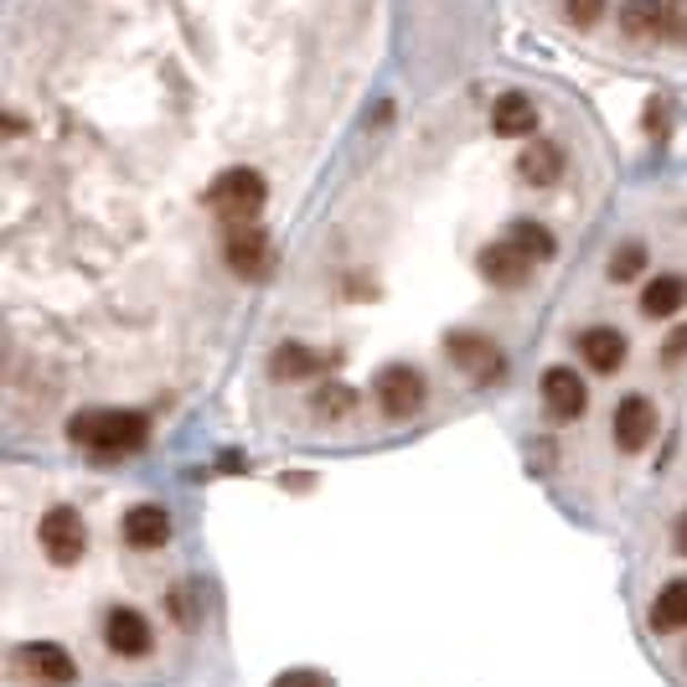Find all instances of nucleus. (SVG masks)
Wrapping results in <instances>:
<instances>
[{"mask_svg":"<svg viewBox=\"0 0 687 687\" xmlns=\"http://www.w3.org/2000/svg\"><path fill=\"white\" fill-rule=\"evenodd\" d=\"M564 11L574 27H595L599 11H605V0H564Z\"/></svg>","mask_w":687,"mask_h":687,"instance_id":"b1692460","label":"nucleus"},{"mask_svg":"<svg viewBox=\"0 0 687 687\" xmlns=\"http://www.w3.org/2000/svg\"><path fill=\"white\" fill-rule=\"evenodd\" d=\"M673 543H677V553H683V558H687V512H683V517H677V533H673Z\"/></svg>","mask_w":687,"mask_h":687,"instance_id":"bb28decb","label":"nucleus"},{"mask_svg":"<svg viewBox=\"0 0 687 687\" xmlns=\"http://www.w3.org/2000/svg\"><path fill=\"white\" fill-rule=\"evenodd\" d=\"M208 208L218 212V218H228L233 228L254 223L259 208H264V181H259V171H223V176L208 186Z\"/></svg>","mask_w":687,"mask_h":687,"instance_id":"f03ea898","label":"nucleus"},{"mask_svg":"<svg viewBox=\"0 0 687 687\" xmlns=\"http://www.w3.org/2000/svg\"><path fill=\"white\" fill-rule=\"evenodd\" d=\"M620 27H626V37H661L667 6H661V0H626V6H620Z\"/></svg>","mask_w":687,"mask_h":687,"instance_id":"6ab92c4d","label":"nucleus"},{"mask_svg":"<svg viewBox=\"0 0 687 687\" xmlns=\"http://www.w3.org/2000/svg\"><path fill=\"white\" fill-rule=\"evenodd\" d=\"M68 440L83 445L89 455H135L150 440V418L135 414V408H83V414L68 418Z\"/></svg>","mask_w":687,"mask_h":687,"instance_id":"f257e3e1","label":"nucleus"},{"mask_svg":"<svg viewBox=\"0 0 687 687\" xmlns=\"http://www.w3.org/2000/svg\"><path fill=\"white\" fill-rule=\"evenodd\" d=\"M274 687H336L331 673H315V667H290V673L274 677Z\"/></svg>","mask_w":687,"mask_h":687,"instance_id":"5701e85b","label":"nucleus"},{"mask_svg":"<svg viewBox=\"0 0 687 687\" xmlns=\"http://www.w3.org/2000/svg\"><path fill=\"white\" fill-rule=\"evenodd\" d=\"M641 270H646V249H641V243H626V249H615L610 280H636Z\"/></svg>","mask_w":687,"mask_h":687,"instance_id":"4be33fe9","label":"nucleus"},{"mask_svg":"<svg viewBox=\"0 0 687 687\" xmlns=\"http://www.w3.org/2000/svg\"><path fill=\"white\" fill-rule=\"evenodd\" d=\"M543 404H548L553 418H579L584 404H589V388L574 367H548L543 373Z\"/></svg>","mask_w":687,"mask_h":687,"instance_id":"9d476101","label":"nucleus"},{"mask_svg":"<svg viewBox=\"0 0 687 687\" xmlns=\"http://www.w3.org/2000/svg\"><path fill=\"white\" fill-rule=\"evenodd\" d=\"M37 538H42V553L52 558V564L68 568L89 553V523H83L73 507H52L42 517V527H37Z\"/></svg>","mask_w":687,"mask_h":687,"instance_id":"7ed1b4c3","label":"nucleus"},{"mask_svg":"<svg viewBox=\"0 0 687 687\" xmlns=\"http://www.w3.org/2000/svg\"><path fill=\"white\" fill-rule=\"evenodd\" d=\"M492 124H496V135H533L538 130V109H533L527 93H502L492 109Z\"/></svg>","mask_w":687,"mask_h":687,"instance_id":"f3484780","label":"nucleus"},{"mask_svg":"<svg viewBox=\"0 0 687 687\" xmlns=\"http://www.w3.org/2000/svg\"><path fill=\"white\" fill-rule=\"evenodd\" d=\"M507 243H517L533 264H538V259H553V233H548V228H538V223H512L507 228Z\"/></svg>","mask_w":687,"mask_h":687,"instance_id":"412c9836","label":"nucleus"},{"mask_svg":"<svg viewBox=\"0 0 687 687\" xmlns=\"http://www.w3.org/2000/svg\"><path fill=\"white\" fill-rule=\"evenodd\" d=\"M661 31L683 42V37H687V11H683V6H667V27H661Z\"/></svg>","mask_w":687,"mask_h":687,"instance_id":"393cba45","label":"nucleus"},{"mask_svg":"<svg viewBox=\"0 0 687 687\" xmlns=\"http://www.w3.org/2000/svg\"><path fill=\"white\" fill-rule=\"evenodd\" d=\"M373 393H377V408L388 418H414L424 408V373L408 367V362H393V367L377 373Z\"/></svg>","mask_w":687,"mask_h":687,"instance_id":"20e7f679","label":"nucleus"},{"mask_svg":"<svg viewBox=\"0 0 687 687\" xmlns=\"http://www.w3.org/2000/svg\"><path fill=\"white\" fill-rule=\"evenodd\" d=\"M321 367H326V357L311 352V346H300V342H284L270 357V373L280 377V383H305V377H315Z\"/></svg>","mask_w":687,"mask_h":687,"instance_id":"dca6fc26","label":"nucleus"},{"mask_svg":"<svg viewBox=\"0 0 687 687\" xmlns=\"http://www.w3.org/2000/svg\"><path fill=\"white\" fill-rule=\"evenodd\" d=\"M687 300V280H677V274H657V280L641 290V311L657 321V315H677Z\"/></svg>","mask_w":687,"mask_h":687,"instance_id":"a211bd4d","label":"nucleus"},{"mask_svg":"<svg viewBox=\"0 0 687 687\" xmlns=\"http://www.w3.org/2000/svg\"><path fill=\"white\" fill-rule=\"evenodd\" d=\"M16 661H21V673H27L31 683H47V687L78 683V661L68 657L58 641H27L16 651Z\"/></svg>","mask_w":687,"mask_h":687,"instance_id":"423d86ee","label":"nucleus"},{"mask_svg":"<svg viewBox=\"0 0 687 687\" xmlns=\"http://www.w3.org/2000/svg\"><path fill=\"white\" fill-rule=\"evenodd\" d=\"M517 171H523V181H533V186H548V181L564 176V150L553 145V140H527V150L517 155Z\"/></svg>","mask_w":687,"mask_h":687,"instance_id":"4468645a","label":"nucleus"},{"mask_svg":"<svg viewBox=\"0 0 687 687\" xmlns=\"http://www.w3.org/2000/svg\"><path fill=\"white\" fill-rule=\"evenodd\" d=\"M311 408H315V418H326L331 424V418H346L352 408H357V393L346 388V383H326V388L311 398Z\"/></svg>","mask_w":687,"mask_h":687,"instance_id":"aec40b11","label":"nucleus"},{"mask_svg":"<svg viewBox=\"0 0 687 687\" xmlns=\"http://www.w3.org/2000/svg\"><path fill=\"white\" fill-rule=\"evenodd\" d=\"M445 346H449V362H455L461 373H471L476 383H492V377H502V352H496L492 336H476V331H455Z\"/></svg>","mask_w":687,"mask_h":687,"instance_id":"0eeeda50","label":"nucleus"},{"mask_svg":"<svg viewBox=\"0 0 687 687\" xmlns=\"http://www.w3.org/2000/svg\"><path fill=\"white\" fill-rule=\"evenodd\" d=\"M150 620L140 610H130V605H120V610H109L104 620V646L114 651V657H145L150 651Z\"/></svg>","mask_w":687,"mask_h":687,"instance_id":"1a4fd4ad","label":"nucleus"},{"mask_svg":"<svg viewBox=\"0 0 687 687\" xmlns=\"http://www.w3.org/2000/svg\"><path fill=\"white\" fill-rule=\"evenodd\" d=\"M165 538H171V517H165V507L140 502V507L124 512V543H130V548L150 553V548H165Z\"/></svg>","mask_w":687,"mask_h":687,"instance_id":"9b49d317","label":"nucleus"},{"mask_svg":"<svg viewBox=\"0 0 687 687\" xmlns=\"http://www.w3.org/2000/svg\"><path fill=\"white\" fill-rule=\"evenodd\" d=\"M481 274L492 284H502V290H517V284L533 274V259L517 249V243H492V249H481Z\"/></svg>","mask_w":687,"mask_h":687,"instance_id":"f8f14e48","label":"nucleus"},{"mask_svg":"<svg viewBox=\"0 0 687 687\" xmlns=\"http://www.w3.org/2000/svg\"><path fill=\"white\" fill-rule=\"evenodd\" d=\"M579 352L595 373H615V367L626 362V336H620L615 326H589L579 336Z\"/></svg>","mask_w":687,"mask_h":687,"instance_id":"ddd939ff","label":"nucleus"},{"mask_svg":"<svg viewBox=\"0 0 687 687\" xmlns=\"http://www.w3.org/2000/svg\"><path fill=\"white\" fill-rule=\"evenodd\" d=\"M651 630H661V636L687 630V579H673L657 589V599H651Z\"/></svg>","mask_w":687,"mask_h":687,"instance_id":"2eb2a0df","label":"nucleus"},{"mask_svg":"<svg viewBox=\"0 0 687 687\" xmlns=\"http://www.w3.org/2000/svg\"><path fill=\"white\" fill-rule=\"evenodd\" d=\"M687 357V326L673 331V342H667V362H683Z\"/></svg>","mask_w":687,"mask_h":687,"instance_id":"a878e982","label":"nucleus"},{"mask_svg":"<svg viewBox=\"0 0 687 687\" xmlns=\"http://www.w3.org/2000/svg\"><path fill=\"white\" fill-rule=\"evenodd\" d=\"M651 434H657V408L646 404L641 393L620 398V408H615V445L626 455H636V449L651 445Z\"/></svg>","mask_w":687,"mask_h":687,"instance_id":"6e6552de","label":"nucleus"},{"mask_svg":"<svg viewBox=\"0 0 687 687\" xmlns=\"http://www.w3.org/2000/svg\"><path fill=\"white\" fill-rule=\"evenodd\" d=\"M228 270L243 274V280H264L274 270V243L259 223L228 228Z\"/></svg>","mask_w":687,"mask_h":687,"instance_id":"39448f33","label":"nucleus"}]
</instances>
